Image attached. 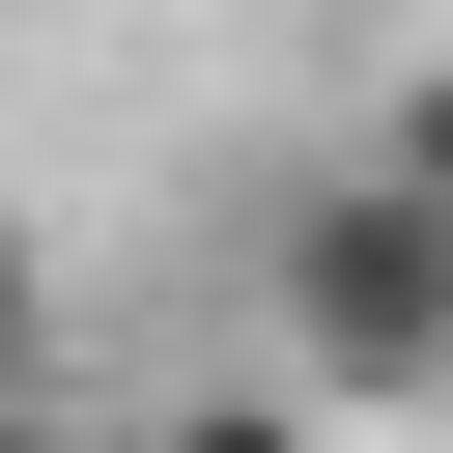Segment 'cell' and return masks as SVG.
I'll return each instance as SVG.
<instances>
[{
  "label": "cell",
  "mask_w": 453,
  "mask_h": 453,
  "mask_svg": "<svg viewBox=\"0 0 453 453\" xmlns=\"http://www.w3.org/2000/svg\"><path fill=\"white\" fill-rule=\"evenodd\" d=\"M0 396H28V198H0Z\"/></svg>",
  "instance_id": "7a4b0ae2"
},
{
  "label": "cell",
  "mask_w": 453,
  "mask_h": 453,
  "mask_svg": "<svg viewBox=\"0 0 453 453\" xmlns=\"http://www.w3.org/2000/svg\"><path fill=\"white\" fill-rule=\"evenodd\" d=\"M283 311H311V396H453V198H425V142L396 170H340L311 226H283Z\"/></svg>",
  "instance_id": "6da1fadb"
}]
</instances>
